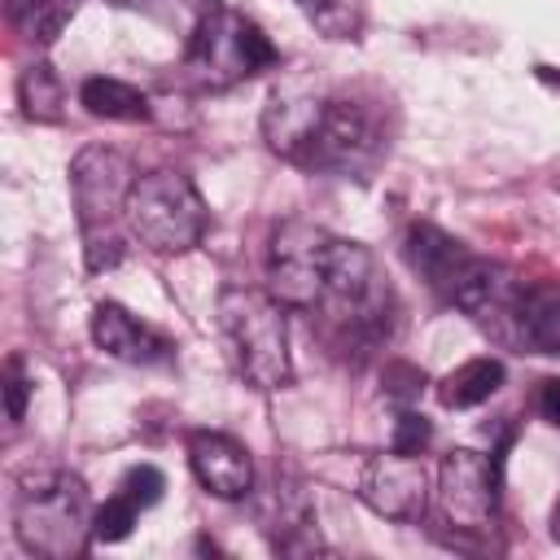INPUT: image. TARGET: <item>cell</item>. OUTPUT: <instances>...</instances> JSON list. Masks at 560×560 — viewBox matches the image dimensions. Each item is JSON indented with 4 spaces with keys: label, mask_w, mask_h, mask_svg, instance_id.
Listing matches in <instances>:
<instances>
[{
    "label": "cell",
    "mask_w": 560,
    "mask_h": 560,
    "mask_svg": "<svg viewBox=\"0 0 560 560\" xmlns=\"http://www.w3.org/2000/svg\"><path fill=\"white\" fill-rule=\"evenodd\" d=\"M319 311L328 315V337L337 350H354V359L381 350L394 332V289L381 276V262L359 241H328L324 262V298Z\"/></svg>",
    "instance_id": "1"
},
{
    "label": "cell",
    "mask_w": 560,
    "mask_h": 560,
    "mask_svg": "<svg viewBox=\"0 0 560 560\" xmlns=\"http://www.w3.org/2000/svg\"><path fill=\"white\" fill-rule=\"evenodd\" d=\"M92 499L79 472L70 468H31L18 477L13 494V534L26 556L70 560L83 556L92 534Z\"/></svg>",
    "instance_id": "2"
},
{
    "label": "cell",
    "mask_w": 560,
    "mask_h": 560,
    "mask_svg": "<svg viewBox=\"0 0 560 560\" xmlns=\"http://www.w3.org/2000/svg\"><path fill=\"white\" fill-rule=\"evenodd\" d=\"M284 311L289 306L271 298V289L228 284L219 293V332H223L228 359L236 376L254 389H284L293 381Z\"/></svg>",
    "instance_id": "3"
},
{
    "label": "cell",
    "mask_w": 560,
    "mask_h": 560,
    "mask_svg": "<svg viewBox=\"0 0 560 560\" xmlns=\"http://www.w3.org/2000/svg\"><path fill=\"white\" fill-rule=\"evenodd\" d=\"M122 214L131 223V236L153 254H188L201 245V236L210 228V210L184 171L140 175L131 184Z\"/></svg>",
    "instance_id": "4"
},
{
    "label": "cell",
    "mask_w": 560,
    "mask_h": 560,
    "mask_svg": "<svg viewBox=\"0 0 560 560\" xmlns=\"http://www.w3.org/2000/svg\"><path fill=\"white\" fill-rule=\"evenodd\" d=\"M276 61H280V52L262 35V26L223 4L201 13V22L192 26V39L184 48V74L197 88H232Z\"/></svg>",
    "instance_id": "5"
},
{
    "label": "cell",
    "mask_w": 560,
    "mask_h": 560,
    "mask_svg": "<svg viewBox=\"0 0 560 560\" xmlns=\"http://www.w3.org/2000/svg\"><path fill=\"white\" fill-rule=\"evenodd\" d=\"M385 122L372 105L354 96H324V109L298 153V166L368 179L385 158Z\"/></svg>",
    "instance_id": "6"
},
{
    "label": "cell",
    "mask_w": 560,
    "mask_h": 560,
    "mask_svg": "<svg viewBox=\"0 0 560 560\" xmlns=\"http://www.w3.org/2000/svg\"><path fill=\"white\" fill-rule=\"evenodd\" d=\"M328 241L319 223L306 219H284L267 236V289L280 298L289 311H315L324 298V262H328Z\"/></svg>",
    "instance_id": "7"
},
{
    "label": "cell",
    "mask_w": 560,
    "mask_h": 560,
    "mask_svg": "<svg viewBox=\"0 0 560 560\" xmlns=\"http://www.w3.org/2000/svg\"><path fill=\"white\" fill-rule=\"evenodd\" d=\"M438 512L455 534H486L499 516V455L455 446L438 464Z\"/></svg>",
    "instance_id": "8"
},
{
    "label": "cell",
    "mask_w": 560,
    "mask_h": 560,
    "mask_svg": "<svg viewBox=\"0 0 560 560\" xmlns=\"http://www.w3.org/2000/svg\"><path fill=\"white\" fill-rule=\"evenodd\" d=\"M136 179H140L136 166L118 149H105V144L79 149L74 162H70V197H74L79 228L83 232L114 228V214L127 210V197H131Z\"/></svg>",
    "instance_id": "9"
},
{
    "label": "cell",
    "mask_w": 560,
    "mask_h": 560,
    "mask_svg": "<svg viewBox=\"0 0 560 560\" xmlns=\"http://www.w3.org/2000/svg\"><path fill=\"white\" fill-rule=\"evenodd\" d=\"M359 499L385 521H420L429 508V472L416 455H402L389 446L385 455H372L363 464Z\"/></svg>",
    "instance_id": "10"
},
{
    "label": "cell",
    "mask_w": 560,
    "mask_h": 560,
    "mask_svg": "<svg viewBox=\"0 0 560 560\" xmlns=\"http://www.w3.org/2000/svg\"><path fill=\"white\" fill-rule=\"evenodd\" d=\"M188 464H192V477L214 499H245L254 490V459H249V451L236 438L219 433V429L188 433Z\"/></svg>",
    "instance_id": "11"
},
{
    "label": "cell",
    "mask_w": 560,
    "mask_h": 560,
    "mask_svg": "<svg viewBox=\"0 0 560 560\" xmlns=\"http://www.w3.org/2000/svg\"><path fill=\"white\" fill-rule=\"evenodd\" d=\"M92 341L109 354V359H118V363H166L171 359V337H162L153 324H144V319H136L127 306H118V302H96V311H92Z\"/></svg>",
    "instance_id": "12"
},
{
    "label": "cell",
    "mask_w": 560,
    "mask_h": 560,
    "mask_svg": "<svg viewBox=\"0 0 560 560\" xmlns=\"http://www.w3.org/2000/svg\"><path fill=\"white\" fill-rule=\"evenodd\" d=\"M402 258H407V267H411L429 289H438V293L446 298L451 284L459 280V271L468 267L472 249H468L464 241H455L451 232H442L438 223H411V228L402 232Z\"/></svg>",
    "instance_id": "13"
},
{
    "label": "cell",
    "mask_w": 560,
    "mask_h": 560,
    "mask_svg": "<svg viewBox=\"0 0 560 560\" xmlns=\"http://www.w3.org/2000/svg\"><path fill=\"white\" fill-rule=\"evenodd\" d=\"M512 337L534 354H560V284H521Z\"/></svg>",
    "instance_id": "14"
},
{
    "label": "cell",
    "mask_w": 560,
    "mask_h": 560,
    "mask_svg": "<svg viewBox=\"0 0 560 560\" xmlns=\"http://www.w3.org/2000/svg\"><path fill=\"white\" fill-rule=\"evenodd\" d=\"M319 109H324V96H311V92H271V101L262 109V136H267V144L280 158L298 162V153H302V144H306Z\"/></svg>",
    "instance_id": "15"
},
{
    "label": "cell",
    "mask_w": 560,
    "mask_h": 560,
    "mask_svg": "<svg viewBox=\"0 0 560 560\" xmlns=\"http://www.w3.org/2000/svg\"><path fill=\"white\" fill-rule=\"evenodd\" d=\"M503 376H508V372H503V359H494V354H477V359L459 363L455 372H446V376L438 381V402L451 407V411L481 407L490 394H499Z\"/></svg>",
    "instance_id": "16"
},
{
    "label": "cell",
    "mask_w": 560,
    "mask_h": 560,
    "mask_svg": "<svg viewBox=\"0 0 560 560\" xmlns=\"http://www.w3.org/2000/svg\"><path fill=\"white\" fill-rule=\"evenodd\" d=\"M79 105L92 114V118H109V122H149V96L122 79H109V74H92L83 79L79 88Z\"/></svg>",
    "instance_id": "17"
},
{
    "label": "cell",
    "mask_w": 560,
    "mask_h": 560,
    "mask_svg": "<svg viewBox=\"0 0 560 560\" xmlns=\"http://www.w3.org/2000/svg\"><path fill=\"white\" fill-rule=\"evenodd\" d=\"M18 101H22V114L31 122H57L61 118V105H66V88L61 79L52 74L48 61H35L22 70L18 79Z\"/></svg>",
    "instance_id": "18"
},
{
    "label": "cell",
    "mask_w": 560,
    "mask_h": 560,
    "mask_svg": "<svg viewBox=\"0 0 560 560\" xmlns=\"http://www.w3.org/2000/svg\"><path fill=\"white\" fill-rule=\"evenodd\" d=\"M70 18H74V0H18L13 4V22L35 44H52Z\"/></svg>",
    "instance_id": "19"
},
{
    "label": "cell",
    "mask_w": 560,
    "mask_h": 560,
    "mask_svg": "<svg viewBox=\"0 0 560 560\" xmlns=\"http://www.w3.org/2000/svg\"><path fill=\"white\" fill-rule=\"evenodd\" d=\"M302 9L328 39H354L363 31V0H302Z\"/></svg>",
    "instance_id": "20"
},
{
    "label": "cell",
    "mask_w": 560,
    "mask_h": 560,
    "mask_svg": "<svg viewBox=\"0 0 560 560\" xmlns=\"http://www.w3.org/2000/svg\"><path fill=\"white\" fill-rule=\"evenodd\" d=\"M136 516H140V508H136L122 490L109 494V499L96 508V516H92V534H96V542H122V538L131 534Z\"/></svg>",
    "instance_id": "21"
},
{
    "label": "cell",
    "mask_w": 560,
    "mask_h": 560,
    "mask_svg": "<svg viewBox=\"0 0 560 560\" xmlns=\"http://www.w3.org/2000/svg\"><path fill=\"white\" fill-rule=\"evenodd\" d=\"M127 258V245H122V236L114 232V228H92V232H83V262H88V271H109V267H118Z\"/></svg>",
    "instance_id": "22"
},
{
    "label": "cell",
    "mask_w": 560,
    "mask_h": 560,
    "mask_svg": "<svg viewBox=\"0 0 560 560\" xmlns=\"http://www.w3.org/2000/svg\"><path fill=\"white\" fill-rule=\"evenodd\" d=\"M118 490H122V494L144 512V508H153V503L162 499L166 477H162V468H153V464H136V468H127V472H122Z\"/></svg>",
    "instance_id": "23"
},
{
    "label": "cell",
    "mask_w": 560,
    "mask_h": 560,
    "mask_svg": "<svg viewBox=\"0 0 560 560\" xmlns=\"http://www.w3.org/2000/svg\"><path fill=\"white\" fill-rule=\"evenodd\" d=\"M429 442H433V424H429V416L402 407L398 420H394V438H389V446L402 451V455H420Z\"/></svg>",
    "instance_id": "24"
},
{
    "label": "cell",
    "mask_w": 560,
    "mask_h": 560,
    "mask_svg": "<svg viewBox=\"0 0 560 560\" xmlns=\"http://www.w3.org/2000/svg\"><path fill=\"white\" fill-rule=\"evenodd\" d=\"M420 389H424V372H416L407 363H385V398L411 407L420 398Z\"/></svg>",
    "instance_id": "25"
},
{
    "label": "cell",
    "mask_w": 560,
    "mask_h": 560,
    "mask_svg": "<svg viewBox=\"0 0 560 560\" xmlns=\"http://www.w3.org/2000/svg\"><path fill=\"white\" fill-rule=\"evenodd\" d=\"M4 398H9V420L18 424L26 416V398H31V381L18 359H9V368H4Z\"/></svg>",
    "instance_id": "26"
},
{
    "label": "cell",
    "mask_w": 560,
    "mask_h": 560,
    "mask_svg": "<svg viewBox=\"0 0 560 560\" xmlns=\"http://www.w3.org/2000/svg\"><path fill=\"white\" fill-rule=\"evenodd\" d=\"M538 416H542L551 429H560V376H547V381L538 385Z\"/></svg>",
    "instance_id": "27"
},
{
    "label": "cell",
    "mask_w": 560,
    "mask_h": 560,
    "mask_svg": "<svg viewBox=\"0 0 560 560\" xmlns=\"http://www.w3.org/2000/svg\"><path fill=\"white\" fill-rule=\"evenodd\" d=\"M538 79L551 83V88H560V70H556V66H538Z\"/></svg>",
    "instance_id": "28"
},
{
    "label": "cell",
    "mask_w": 560,
    "mask_h": 560,
    "mask_svg": "<svg viewBox=\"0 0 560 560\" xmlns=\"http://www.w3.org/2000/svg\"><path fill=\"white\" fill-rule=\"evenodd\" d=\"M551 538L560 542V503H556V512H551Z\"/></svg>",
    "instance_id": "29"
}]
</instances>
